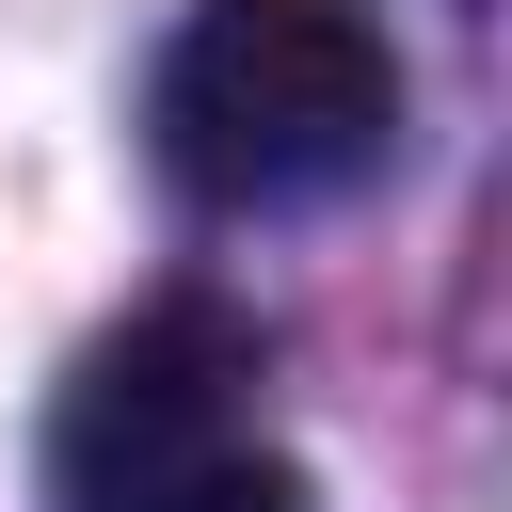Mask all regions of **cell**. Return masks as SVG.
Segmentation results:
<instances>
[{"label": "cell", "mask_w": 512, "mask_h": 512, "mask_svg": "<svg viewBox=\"0 0 512 512\" xmlns=\"http://www.w3.org/2000/svg\"><path fill=\"white\" fill-rule=\"evenodd\" d=\"M144 128H160L176 192L304 208L400 144V48L368 0H192L144 80Z\"/></svg>", "instance_id": "cell-1"}, {"label": "cell", "mask_w": 512, "mask_h": 512, "mask_svg": "<svg viewBox=\"0 0 512 512\" xmlns=\"http://www.w3.org/2000/svg\"><path fill=\"white\" fill-rule=\"evenodd\" d=\"M240 400H256L240 304H208V288L144 304L128 336L80 352V384H64V416H48V512H160L192 464L240 448Z\"/></svg>", "instance_id": "cell-2"}, {"label": "cell", "mask_w": 512, "mask_h": 512, "mask_svg": "<svg viewBox=\"0 0 512 512\" xmlns=\"http://www.w3.org/2000/svg\"><path fill=\"white\" fill-rule=\"evenodd\" d=\"M160 512H304V480H288L272 448H224V464H192Z\"/></svg>", "instance_id": "cell-3"}]
</instances>
